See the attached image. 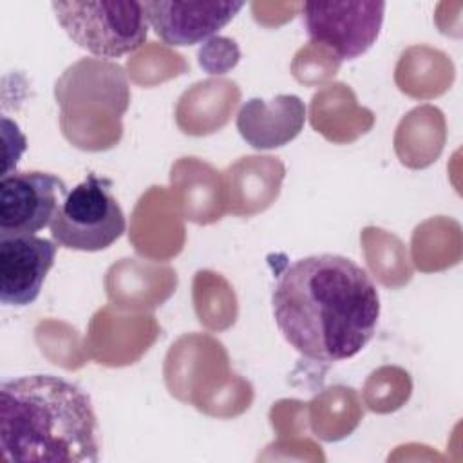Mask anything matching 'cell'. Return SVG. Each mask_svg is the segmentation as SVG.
<instances>
[{"mask_svg": "<svg viewBox=\"0 0 463 463\" xmlns=\"http://www.w3.org/2000/svg\"><path fill=\"white\" fill-rule=\"evenodd\" d=\"M273 318L286 342L313 362H342L374 336L380 295L347 257L320 253L288 264L271 291Z\"/></svg>", "mask_w": 463, "mask_h": 463, "instance_id": "1", "label": "cell"}, {"mask_svg": "<svg viewBox=\"0 0 463 463\" xmlns=\"http://www.w3.org/2000/svg\"><path fill=\"white\" fill-rule=\"evenodd\" d=\"M0 449L5 461L96 463L101 441L90 396L52 374L4 382Z\"/></svg>", "mask_w": 463, "mask_h": 463, "instance_id": "2", "label": "cell"}, {"mask_svg": "<svg viewBox=\"0 0 463 463\" xmlns=\"http://www.w3.org/2000/svg\"><path fill=\"white\" fill-rule=\"evenodd\" d=\"M51 7L67 36L98 58L112 60L130 54L145 43L148 34L143 2L58 0Z\"/></svg>", "mask_w": 463, "mask_h": 463, "instance_id": "3", "label": "cell"}, {"mask_svg": "<svg viewBox=\"0 0 463 463\" xmlns=\"http://www.w3.org/2000/svg\"><path fill=\"white\" fill-rule=\"evenodd\" d=\"M112 183L89 174L60 203L49 228L52 241L67 250L101 251L125 232L127 221Z\"/></svg>", "mask_w": 463, "mask_h": 463, "instance_id": "4", "label": "cell"}, {"mask_svg": "<svg viewBox=\"0 0 463 463\" xmlns=\"http://www.w3.org/2000/svg\"><path fill=\"white\" fill-rule=\"evenodd\" d=\"M385 2H304L302 24L309 40L338 60H354L376 42Z\"/></svg>", "mask_w": 463, "mask_h": 463, "instance_id": "5", "label": "cell"}, {"mask_svg": "<svg viewBox=\"0 0 463 463\" xmlns=\"http://www.w3.org/2000/svg\"><path fill=\"white\" fill-rule=\"evenodd\" d=\"M67 184L40 170L5 172L0 181V237L34 235L51 224Z\"/></svg>", "mask_w": 463, "mask_h": 463, "instance_id": "6", "label": "cell"}, {"mask_svg": "<svg viewBox=\"0 0 463 463\" xmlns=\"http://www.w3.org/2000/svg\"><path fill=\"white\" fill-rule=\"evenodd\" d=\"M58 244L36 237H0V300L4 306L33 304L54 264Z\"/></svg>", "mask_w": 463, "mask_h": 463, "instance_id": "7", "label": "cell"}, {"mask_svg": "<svg viewBox=\"0 0 463 463\" xmlns=\"http://www.w3.org/2000/svg\"><path fill=\"white\" fill-rule=\"evenodd\" d=\"M148 25L172 47L199 43L224 25L242 9V2H143Z\"/></svg>", "mask_w": 463, "mask_h": 463, "instance_id": "8", "label": "cell"}, {"mask_svg": "<svg viewBox=\"0 0 463 463\" xmlns=\"http://www.w3.org/2000/svg\"><path fill=\"white\" fill-rule=\"evenodd\" d=\"M304 119L306 109L298 96L280 94L269 101L251 98L237 114V130L253 148H275L291 141Z\"/></svg>", "mask_w": 463, "mask_h": 463, "instance_id": "9", "label": "cell"}]
</instances>
